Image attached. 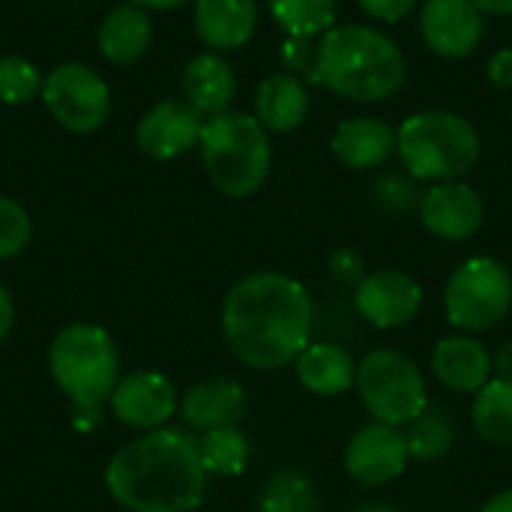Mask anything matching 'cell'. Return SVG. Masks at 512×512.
<instances>
[{
  "label": "cell",
  "mask_w": 512,
  "mask_h": 512,
  "mask_svg": "<svg viewBox=\"0 0 512 512\" xmlns=\"http://www.w3.org/2000/svg\"><path fill=\"white\" fill-rule=\"evenodd\" d=\"M315 300L303 282L279 270H258L231 285L222 300V336L249 369L273 372L312 342Z\"/></svg>",
  "instance_id": "cell-1"
},
{
  "label": "cell",
  "mask_w": 512,
  "mask_h": 512,
  "mask_svg": "<svg viewBox=\"0 0 512 512\" xmlns=\"http://www.w3.org/2000/svg\"><path fill=\"white\" fill-rule=\"evenodd\" d=\"M207 477L195 438L153 429L111 456L105 486L129 512H192L207 495Z\"/></svg>",
  "instance_id": "cell-2"
},
{
  "label": "cell",
  "mask_w": 512,
  "mask_h": 512,
  "mask_svg": "<svg viewBox=\"0 0 512 512\" xmlns=\"http://www.w3.org/2000/svg\"><path fill=\"white\" fill-rule=\"evenodd\" d=\"M408 75L402 48L378 27L336 24L315 42L312 81L348 102L393 99Z\"/></svg>",
  "instance_id": "cell-3"
},
{
  "label": "cell",
  "mask_w": 512,
  "mask_h": 512,
  "mask_svg": "<svg viewBox=\"0 0 512 512\" xmlns=\"http://www.w3.org/2000/svg\"><path fill=\"white\" fill-rule=\"evenodd\" d=\"M48 369L60 393L72 402L78 426L93 429L120 381V357L111 336L96 324L63 327L48 348Z\"/></svg>",
  "instance_id": "cell-4"
},
{
  "label": "cell",
  "mask_w": 512,
  "mask_h": 512,
  "mask_svg": "<svg viewBox=\"0 0 512 512\" xmlns=\"http://www.w3.org/2000/svg\"><path fill=\"white\" fill-rule=\"evenodd\" d=\"M198 147L210 183L228 198H249L270 177V132L255 114L228 108L207 117Z\"/></svg>",
  "instance_id": "cell-5"
},
{
  "label": "cell",
  "mask_w": 512,
  "mask_h": 512,
  "mask_svg": "<svg viewBox=\"0 0 512 512\" xmlns=\"http://www.w3.org/2000/svg\"><path fill=\"white\" fill-rule=\"evenodd\" d=\"M396 138V156L414 180H462L480 159V132L447 108H426L405 117Z\"/></svg>",
  "instance_id": "cell-6"
},
{
  "label": "cell",
  "mask_w": 512,
  "mask_h": 512,
  "mask_svg": "<svg viewBox=\"0 0 512 512\" xmlns=\"http://www.w3.org/2000/svg\"><path fill=\"white\" fill-rule=\"evenodd\" d=\"M357 396L369 417L387 426H411L429 405L426 378L417 363L396 348H375L357 363Z\"/></svg>",
  "instance_id": "cell-7"
},
{
  "label": "cell",
  "mask_w": 512,
  "mask_h": 512,
  "mask_svg": "<svg viewBox=\"0 0 512 512\" xmlns=\"http://www.w3.org/2000/svg\"><path fill=\"white\" fill-rule=\"evenodd\" d=\"M512 312L510 267L492 255L462 261L444 288V315L456 333H489Z\"/></svg>",
  "instance_id": "cell-8"
},
{
  "label": "cell",
  "mask_w": 512,
  "mask_h": 512,
  "mask_svg": "<svg viewBox=\"0 0 512 512\" xmlns=\"http://www.w3.org/2000/svg\"><path fill=\"white\" fill-rule=\"evenodd\" d=\"M39 99L63 129L78 135L99 129L111 111V90L105 78L78 60L54 66L45 75Z\"/></svg>",
  "instance_id": "cell-9"
},
{
  "label": "cell",
  "mask_w": 512,
  "mask_h": 512,
  "mask_svg": "<svg viewBox=\"0 0 512 512\" xmlns=\"http://www.w3.org/2000/svg\"><path fill=\"white\" fill-rule=\"evenodd\" d=\"M342 462L354 483L369 486V489L387 486V483L399 480L411 462L405 432L372 420L351 435Z\"/></svg>",
  "instance_id": "cell-10"
},
{
  "label": "cell",
  "mask_w": 512,
  "mask_h": 512,
  "mask_svg": "<svg viewBox=\"0 0 512 512\" xmlns=\"http://www.w3.org/2000/svg\"><path fill=\"white\" fill-rule=\"evenodd\" d=\"M354 309L378 330H402L423 309V288L405 270H375L354 288Z\"/></svg>",
  "instance_id": "cell-11"
},
{
  "label": "cell",
  "mask_w": 512,
  "mask_h": 512,
  "mask_svg": "<svg viewBox=\"0 0 512 512\" xmlns=\"http://www.w3.org/2000/svg\"><path fill=\"white\" fill-rule=\"evenodd\" d=\"M486 219V204L474 186L465 180H441L432 183L420 198V222L423 228L447 243L471 240Z\"/></svg>",
  "instance_id": "cell-12"
},
{
  "label": "cell",
  "mask_w": 512,
  "mask_h": 512,
  "mask_svg": "<svg viewBox=\"0 0 512 512\" xmlns=\"http://www.w3.org/2000/svg\"><path fill=\"white\" fill-rule=\"evenodd\" d=\"M420 36L432 54L459 60L477 51L486 36V15L474 0H423Z\"/></svg>",
  "instance_id": "cell-13"
},
{
  "label": "cell",
  "mask_w": 512,
  "mask_h": 512,
  "mask_svg": "<svg viewBox=\"0 0 512 512\" xmlns=\"http://www.w3.org/2000/svg\"><path fill=\"white\" fill-rule=\"evenodd\" d=\"M204 120L207 117L186 99H162L141 117L135 129L138 150L156 162L177 159L186 150L198 147Z\"/></svg>",
  "instance_id": "cell-14"
},
{
  "label": "cell",
  "mask_w": 512,
  "mask_h": 512,
  "mask_svg": "<svg viewBox=\"0 0 512 512\" xmlns=\"http://www.w3.org/2000/svg\"><path fill=\"white\" fill-rule=\"evenodd\" d=\"M108 402L123 426L144 429V432L162 429L180 408L174 384L153 369H141L120 378Z\"/></svg>",
  "instance_id": "cell-15"
},
{
  "label": "cell",
  "mask_w": 512,
  "mask_h": 512,
  "mask_svg": "<svg viewBox=\"0 0 512 512\" xmlns=\"http://www.w3.org/2000/svg\"><path fill=\"white\" fill-rule=\"evenodd\" d=\"M432 375L447 393L477 396L495 378L492 351L471 333L444 336L432 348Z\"/></svg>",
  "instance_id": "cell-16"
},
{
  "label": "cell",
  "mask_w": 512,
  "mask_h": 512,
  "mask_svg": "<svg viewBox=\"0 0 512 512\" xmlns=\"http://www.w3.org/2000/svg\"><path fill=\"white\" fill-rule=\"evenodd\" d=\"M396 129L384 117L357 114L336 126L330 138L333 156L351 171H375L396 156Z\"/></svg>",
  "instance_id": "cell-17"
},
{
  "label": "cell",
  "mask_w": 512,
  "mask_h": 512,
  "mask_svg": "<svg viewBox=\"0 0 512 512\" xmlns=\"http://www.w3.org/2000/svg\"><path fill=\"white\" fill-rule=\"evenodd\" d=\"M246 414V390L234 378H207L192 384L180 399V417L204 432L231 429Z\"/></svg>",
  "instance_id": "cell-18"
},
{
  "label": "cell",
  "mask_w": 512,
  "mask_h": 512,
  "mask_svg": "<svg viewBox=\"0 0 512 512\" xmlns=\"http://www.w3.org/2000/svg\"><path fill=\"white\" fill-rule=\"evenodd\" d=\"M192 21L210 51H237L258 30V0H195Z\"/></svg>",
  "instance_id": "cell-19"
},
{
  "label": "cell",
  "mask_w": 512,
  "mask_h": 512,
  "mask_svg": "<svg viewBox=\"0 0 512 512\" xmlns=\"http://www.w3.org/2000/svg\"><path fill=\"white\" fill-rule=\"evenodd\" d=\"M294 366L297 381L321 399H336L357 384V363L351 351L336 342H309Z\"/></svg>",
  "instance_id": "cell-20"
},
{
  "label": "cell",
  "mask_w": 512,
  "mask_h": 512,
  "mask_svg": "<svg viewBox=\"0 0 512 512\" xmlns=\"http://www.w3.org/2000/svg\"><path fill=\"white\" fill-rule=\"evenodd\" d=\"M183 93H186V102L198 108L204 117L228 111L237 96L234 66L219 51L195 54L183 69Z\"/></svg>",
  "instance_id": "cell-21"
},
{
  "label": "cell",
  "mask_w": 512,
  "mask_h": 512,
  "mask_svg": "<svg viewBox=\"0 0 512 512\" xmlns=\"http://www.w3.org/2000/svg\"><path fill=\"white\" fill-rule=\"evenodd\" d=\"M150 39H153V21L147 9L138 3L114 6L96 30L99 54L114 66H129L141 60L150 48Z\"/></svg>",
  "instance_id": "cell-22"
},
{
  "label": "cell",
  "mask_w": 512,
  "mask_h": 512,
  "mask_svg": "<svg viewBox=\"0 0 512 512\" xmlns=\"http://www.w3.org/2000/svg\"><path fill=\"white\" fill-rule=\"evenodd\" d=\"M255 117L267 132L276 135L300 129L309 117V90L303 78L291 72L267 75L255 90Z\"/></svg>",
  "instance_id": "cell-23"
},
{
  "label": "cell",
  "mask_w": 512,
  "mask_h": 512,
  "mask_svg": "<svg viewBox=\"0 0 512 512\" xmlns=\"http://www.w3.org/2000/svg\"><path fill=\"white\" fill-rule=\"evenodd\" d=\"M471 423L477 435L492 447H512V381L492 378L471 405Z\"/></svg>",
  "instance_id": "cell-24"
},
{
  "label": "cell",
  "mask_w": 512,
  "mask_h": 512,
  "mask_svg": "<svg viewBox=\"0 0 512 512\" xmlns=\"http://www.w3.org/2000/svg\"><path fill=\"white\" fill-rule=\"evenodd\" d=\"M405 441H408L411 462H438L456 444V423L447 408L429 402L426 411L408 426Z\"/></svg>",
  "instance_id": "cell-25"
},
{
  "label": "cell",
  "mask_w": 512,
  "mask_h": 512,
  "mask_svg": "<svg viewBox=\"0 0 512 512\" xmlns=\"http://www.w3.org/2000/svg\"><path fill=\"white\" fill-rule=\"evenodd\" d=\"M273 21L297 39H321L336 27V0H267Z\"/></svg>",
  "instance_id": "cell-26"
},
{
  "label": "cell",
  "mask_w": 512,
  "mask_h": 512,
  "mask_svg": "<svg viewBox=\"0 0 512 512\" xmlns=\"http://www.w3.org/2000/svg\"><path fill=\"white\" fill-rule=\"evenodd\" d=\"M198 453H201V465L207 474L213 477H240L249 465V438L231 426V429H213L204 432V438L198 441Z\"/></svg>",
  "instance_id": "cell-27"
},
{
  "label": "cell",
  "mask_w": 512,
  "mask_h": 512,
  "mask_svg": "<svg viewBox=\"0 0 512 512\" xmlns=\"http://www.w3.org/2000/svg\"><path fill=\"white\" fill-rule=\"evenodd\" d=\"M258 512H318V489L303 471H276L258 495Z\"/></svg>",
  "instance_id": "cell-28"
},
{
  "label": "cell",
  "mask_w": 512,
  "mask_h": 512,
  "mask_svg": "<svg viewBox=\"0 0 512 512\" xmlns=\"http://www.w3.org/2000/svg\"><path fill=\"white\" fill-rule=\"evenodd\" d=\"M42 72L18 57V54H6L0 57V102L3 105H27L33 99L42 96Z\"/></svg>",
  "instance_id": "cell-29"
},
{
  "label": "cell",
  "mask_w": 512,
  "mask_h": 512,
  "mask_svg": "<svg viewBox=\"0 0 512 512\" xmlns=\"http://www.w3.org/2000/svg\"><path fill=\"white\" fill-rule=\"evenodd\" d=\"M372 198H375V204L384 213H390V216H408V213H420L423 192L417 189V180L411 174H384L372 186Z\"/></svg>",
  "instance_id": "cell-30"
},
{
  "label": "cell",
  "mask_w": 512,
  "mask_h": 512,
  "mask_svg": "<svg viewBox=\"0 0 512 512\" xmlns=\"http://www.w3.org/2000/svg\"><path fill=\"white\" fill-rule=\"evenodd\" d=\"M30 234H33V222L27 210L18 201L0 195V261L15 258L30 243Z\"/></svg>",
  "instance_id": "cell-31"
},
{
  "label": "cell",
  "mask_w": 512,
  "mask_h": 512,
  "mask_svg": "<svg viewBox=\"0 0 512 512\" xmlns=\"http://www.w3.org/2000/svg\"><path fill=\"white\" fill-rule=\"evenodd\" d=\"M327 267H330V276H333L339 285H354V288H357V285L366 279V273H369L366 258H363L357 249H351V246L333 249L330 258H327Z\"/></svg>",
  "instance_id": "cell-32"
},
{
  "label": "cell",
  "mask_w": 512,
  "mask_h": 512,
  "mask_svg": "<svg viewBox=\"0 0 512 512\" xmlns=\"http://www.w3.org/2000/svg\"><path fill=\"white\" fill-rule=\"evenodd\" d=\"M282 63L291 75L297 78H312L315 75V42L312 39H297V36H288L285 45H282Z\"/></svg>",
  "instance_id": "cell-33"
},
{
  "label": "cell",
  "mask_w": 512,
  "mask_h": 512,
  "mask_svg": "<svg viewBox=\"0 0 512 512\" xmlns=\"http://www.w3.org/2000/svg\"><path fill=\"white\" fill-rule=\"evenodd\" d=\"M357 3L369 18L381 24H399L417 9V0H357Z\"/></svg>",
  "instance_id": "cell-34"
},
{
  "label": "cell",
  "mask_w": 512,
  "mask_h": 512,
  "mask_svg": "<svg viewBox=\"0 0 512 512\" xmlns=\"http://www.w3.org/2000/svg\"><path fill=\"white\" fill-rule=\"evenodd\" d=\"M486 78L501 90H512V48H498L486 60Z\"/></svg>",
  "instance_id": "cell-35"
},
{
  "label": "cell",
  "mask_w": 512,
  "mask_h": 512,
  "mask_svg": "<svg viewBox=\"0 0 512 512\" xmlns=\"http://www.w3.org/2000/svg\"><path fill=\"white\" fill-rule=\"evenodd\" d=\"M12 321H15V303H12V297H9L6 285L0 282V342L9 336Z\"/></svg>",
  "instance_id": "cell-36"
},
{
  "label": "cell",
  "mask_w": 512,
  "mask_h": 512,
  "mask_svg": "<svg viewBox=\"0 0 512 512\" xmlns=\"http://www.w3.org/2000/svg\"><path fill=\"white\" fill-rule=\"evenodd\" d=\"M492 363H495V378H507V381H512V339H507V342L492 354Z\"/></svg>",
  "instance_id": "cell-37"
},
{
  "label": "cell",
  "mask_w": 512,
  "mask_h": 512,
  "mask_svg": "<svg viewBox=\"0 0 512 512\" xmlns=\"http://www.w3.org/2000/svg\"><path fill=\"white\" fill-rule=\"evenodd\" d=\"M474 3L483 15H495V18L512 15V0H474Z\"/></svg>",
  "instance_id": "cell-38"
},
{
  "label": "cell",
  "mask_w": 512,
  "mask_h": 512,
  "mask_svg": "<svg viewBox=\"0 0 512 512\" xmlns=\"http://www.w3.org/2000/svg\"><path fill=\"white\" fill-rule=\"evenodd\" d=\"M480 512H512V489H504V492H498V495H492Z\"/></svg>",
  "instance_id": "cell-39"
},
{
  "label": "cell",
  "mask_w": 512,
  "mask_h": 512,
  "mask_svg": "<svg viewBox=\"0 0 512 512\" xmlns=\"http://www.w3.org/2000/svg\"><path fill=\"white\" fill-rule=\"evenodd\" d=\"M129 3H138L144 9H180V6L195 3V0H129Z\"/></svg>",
  "instance_id": "cell-40"
},
{
  "label": "cell",
  "mask_w": 512,
  "mask_h": 512,
  "mask_svg": "<svg viewBox=\"0 0 512 512\" xmlns=\"http://www.w3.org/2000/svg\"><path fill=\"white\" fill-rule=\"evenodd\" d=\"M354 512H399L393 504H384V501H369V504H360Z\"/></svg>",
  "instance_id": "cell-41"
},
{
  "label": "cell",
  "mask_w": 512,
  "mask_h": 512,
  "mask_svg": "<svg viewBox=\"0 0 512 512\" xmlns=\"http://www.w3.org/2000/svg\"><path fill=\"white\" fill-rule=\"evenodd\" d=\"M510 114H512V108H510Z\"/></svg>",
  "instance_id": "cell-42"
}]
</instances>
